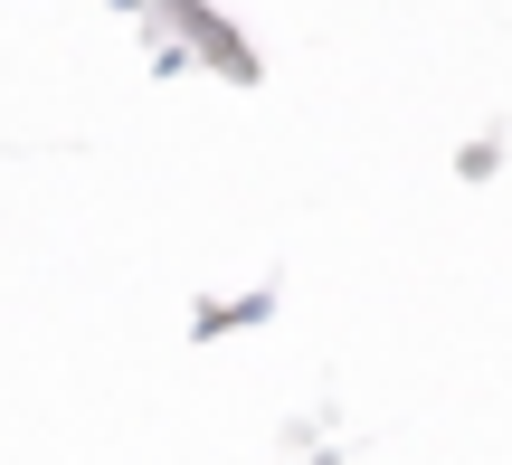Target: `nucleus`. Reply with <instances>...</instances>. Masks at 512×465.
<instances>
[]
</instances>
